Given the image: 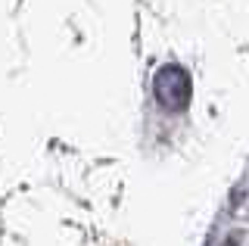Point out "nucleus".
I'll return each instance as SVG.
<instances>
[{
  "mask_svg": "<svg viewBox=\"0 0 249 246\" xmlns=\"http://www.w3.org/2000/svg\"><path fill=\"white\" fill-rule=\"evenodd\" d=\"M153 94L165 109H184L193 97V81L181 66H162L153 78Z\"/></svg>",
  "mask_w": 249,
  "mask_h": 246,
  "instance_id": "obj_1",
  "label": "nucleus"
}]
</instances>
